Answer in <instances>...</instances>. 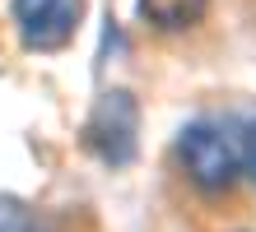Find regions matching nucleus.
Here are the masks:
<instances>
[{"mask_svg": "<svg viewBox=\"0 0 256 232\" xmlns=\"http://www.w3.org/2000/svg\"><path fill=\"white\" fill-rule=\"evenodd\" d=\"M140 23L154 33H186L210 14V0H140Z\"/></svg>", "mask_w": 256, "mask_h": 232, "instance_id": "20e7f679", "label": "nucleus"}, {"mask_svg": "<svg viewBox=\"0 0 256 232\" xmlns=\"http://www.w3.org/2000/svg\"><path fill=\"white\" fill-rule=\"evenodd\" d=\"M140 102L130 88H108L84 121V149L108 167H126L140 144Z\"/></svg>", "mask_w": 256, "mask_h": 232, "instance_id": "f03ea898", "label": "nucleus"}, {"mask_svg": "<svg viewBox=\"0 0 256 232\" xmlns=\"http://www.w3.org/2000/svg\"><path fill=\"white\" fill-rule=\"evenodd\" d=\"M10 23L28 51H66L84 23V0H10Z\"/></svg>", "mask_w": 256, "mask_h": 232, "instance_id": "7ed1b4c3", "label": "nucleus"}, {"mask_svg": "<svg viewBox=\"0 0 256 232\" xmlns=\"http://www.w3.org/2000/svg\"><path fill=\"white\" fill-rule=\"evenodd\" d=\"M172 163L200 195H233V186L247 177L238 130L219 126V121H191L177 130Z\"/></svg>", "mask_w": 256, "mask_h": 232, "instance_id": "f257e3e1", "label": "nucleus"}, {"mask_svg": "<svg viewBox=\"0 0 256 232\" xmlns=\"http://www.w3.org/2000/svg\"><path fill=\"white\" fill-rule=\"evenodd\" d=\"M238 130V144H242V167L256 177V112L242 116V126H233Z\"/></svg>", "mask_w": 256, "mask_h": 232, "instance_id": "39448f33", "label": "nucleus"}]
</instances>
